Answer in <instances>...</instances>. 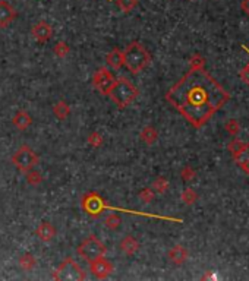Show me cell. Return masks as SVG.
<instances>
[{
  "label": "cell",
  "instance_id": "1",
  "mask_svg": "<svg viewBox=\"0 0 249 281\" xmlns=\"http://www.w3.org/2000/svg\"><path fill=\"white\" fill-rule=\"evenodd\" d=\"M230 96L204 67L191 69L166 94L167 100L192 126H204Z\"/></svg>",
  "mask_w": 249,
  "mask_h": 281
},
{
  "label": "cell",
  "instance_id": "2",
  "mask_svg": "<svg viewBox=\"0 0 249 281\" xmlns=\"http://www.w3.org/2000/svg\"><path fill=\"white\" fill-rule=\"evenodd\" d=\"M81 208L84 210V213L87 215H90L91 218H99L101 215V213L104 210H110V211H120V213H126V214H133V215H139V217H149V218H158V220H166V221H175V223H182L181 218H173V217H163V215H155V214H147V213H141V211H132V210H126V208H120V207H112L106 202V199L94 192L90 191L87 192L81 199Z\"/></svg>",
  "mask_w": 249,
  "mask_h": 281
},
{
  "label": "cell",
  "instance_id": "3",
  "mask_svg": "<svg viewBox=\"0 0 249 281\" xmlns=\"http://www.w3.org/2000/svg\"><path fill=\"white\" fill-rule=\"evenodd\" d=\"M151 62V56L148 50L138 41H132L125 50H123V66L133 73L138 75L142 72Z\"/></svg>",
  "mask_w": 249,
  "mask_h": 281
},
{
  "label": "cell",
  "instance_id": "4",
  "mask_svg": "<svg viewBox=\"0 0 249 281\" xmlns=\"http://www.w3.org/2000/svg\"><path fill=\"white\" fill-rule=\"evenodd\" d=\"M139 96L138 88L126 78H119L116 79L115 85L112 86L109 97L113 100V103L119 107V109H126L129 104H132Z\"/></svg>",
  "mask_w": 249,
  "mask_h": 281
},
{
  "label": "cell",
  "instance_id": "5",
  "mask_svg": "<svg viewBox=\"0 0 249 281\" xmlns=\"http://www.w3.org/2000/svg\"><path fill=\"white\" fill-rule=\"evenodd\" d=\"M53 280L57 281H84L87 280V274L75 262L72 258H66L57 269L53 272Z\"/></svg>",
  "mask_w": 249,
  "mask_h": 281
},
{
  "label": "cell",
  "instance_id": "6",
  "mask_svg": "<svg viewBox=\"0 0 249 281\" xmlns=\"http://www.w3.org/2000/svg\"><path fill=\"white\" fill-rule=\"evenodd\" d=\"M11 161H12V164H14L19 171L27 173L28 170L34 168V167L38 164L40 158H38V155L35 154V151H33L28 145H21V147L14 152Z\"/></svg>",
  "mask_w": 249,
  "mask_h": 281
},
{
  "label": "cell",
  "instance_id": "7",
  "mask_svg": "<svg viewBox=\"0 0 249 281\" xmlns=\"http://www.w3.org/2000/svg\"><path fill=\"white\" fill-rule=\"evenodd\" d=\"M78 255L90 262L96 258L104 256L106 255V246L103 245V242L100 239H97L96 236L91 234L78 246Z\"/></svg>",
  "mask_w": 249,
  "mask_h": 281
},
{
  "label": "cell",
  "instance_id": "8",
  "mask_svg": "<svg viewBox=\"0 0 249 281\" xmlns=\"http://www.w3.org/2000/svg\"><path fill=\"white\" fill-rule=\"evenodd\" d=\"M115 82H116V78L107 67H99L93 75V86L99 92H101L103 96H109Z\"/></svg>",
  "mask_w": 249,
  "mask_h": 281
},
{
  "label": "cell",
  "instance_id": "9",
  "mask_svg": "<svg viewBox=\"0 0 249 281\" xmlns=\"http://www.w3.org/2000/svg\"><path fill=\"white\" fill-rule=\"evenodd\" d=\"M90 269H91V274L99 278V280H104L107 278L109 275L113 274V264L106 259L104 256H100V258H96L93 261H90Z\"/></svg>",
  "mask_w": 249,
  "mask_h": 281
},
{
  "label": "cell",
  "instance_id": "10",
  "mask_svg": "<svg viewBox=\"0 0 249 281\" xmlns=\"http://www.w3.org/2000/svg\"><path fill=\"white\" fill-rule=\"evenodd\" d=\"M31 35L37 43H47L53 37V28L47 21H38L31 28Z\"/></svg>",
  "mask_w": 249,
  "mask_h": 281
},
{
  "label": "cell",
  "instance_id": "11",
  "mask_svg": "<svg viewBox=\"0 0 249 281\" xmlns=\"http://www.w3.org/2000/svg\"><path fill=\"white\" fill-rule=\"evenodd\" d=\"M18 17V12L8 2L0 0V28H8Z\"/></svg>",
  "mask_w": 249,
  "mask_h": 281
},
{
  "label": "cell",
  "instance_id": "12",
  "mask_svg": "<svg viewBox=\"0 0 249 281\" xmlns=\"http://www.w3.org/2000/svg\"><path fill=\"white\" fill-rule=\"evenodd\" d=\"M35 236H37L41 242L49 243V242H51V240L56 237V229H54V226H53L51 223L44 221V223H41V224L35 229Z\"/></svg>",
  "mask_w": 249,
  "mask_h": 281
},
{
  "label": "cell",
  "instance_id": "13",
  "mask_svg": "<svg viewBox=\"0 0 249 281\" xmlns=\"http://www.w3.org/2000/svg\"><path fill=\"white\" fill-rule=\"evenodd\" d=\"M120 250L125 253V255H128V256H132V255H135L138 250H139V242L133 237V236H125L122 240H120Z\"/></svg>",
  "mask_w": 249,
  "mask_h": 281
},
{
  "label": "cell",
  "instance_id": "14",
  "mask_svg": "<svg viewBox=\"0 0 249 281\" xmlns=\"http://www.w3.org/2000/svg\"><path fill=\"white\" fill-rule=\"evenodd\" d=\"M12 125H14L17 129H19V131H25V129H28V128L33 125V117H31L27 112L19 110V112L14 116Z\"/></svg>",
  "mask_w": 249,
  "mask_h": 281
},
{
  "label": "cell",
  "instance_id": "15",
  "mask_svg": "<svg viewBox=\"0 0 249 281\" xmlns=\"http://www.w3.org/2000/svg\"><path fill=\"white\" fill-rule=\"evenodd\" d=\"M236 163L240 165L242 170H245L249 174V144H243L237 154L233 155Z\"/></svg>",
  "mask_w": 249,
  "mask_h": 281
},
{
  "label": "cell",
  "instance_id": "16",
  "mask_svg": "<svg viewBox=\"0 0 249 281\" xmlns=\"http://www.w3.org/2000/svg\"><path fill=\"white\" fill-rule=\"evenodd\" d=\"M106 62L107 65L115 69V70H119L122 66H123V51L119 50V49H113L107 56H106Z\"/></svg>",
  "mask_w": 249,
  "mask_h": 281
},
{
  "label": "cell",
  "instance_id": "17",
  "mask_svg": "<svg viewBox=\"0 0 249 281\" xmlns=\"http://www.w3.org/2000/svg\"><path fill=\"white\" fill-rule=\"evenodd\" d=\"M188 258V250L181 246V245H176L175 248L170 249L169 252V259L175 264V265H182Z\"/></svg>",
  "mask_w": 249,
  "mask_h": 281
},
{
  "label": "cell",
  "instance_id": "18",
  "mask_svg": "<svg viewBox=\"0 0 249 281\" xmlns=\"http://www.w3.org/2000/svg\"><path fill=\"white\" fill-rule=\"evenodd\" d=\"M53 115L56 116V119L59 120H66L70 115V107L66 101H57L54 106H53Z\"/></svg>",
  "mask_w": 249,
  "mask_h": 281
},
{
  "label": "cell",
  "instance_id": "19",
  "mask_svg": "<svg viewBox=\"0 0 249 281\" xmlns=\"http://www.w3.org/2000/svg\"><path fill=\"white\" fill-rule=\"evenodd\" d=\"M141 139L147 144V145H152L157 138H158V132L154 126H145L142 131H141Z\"/></svg>",
  "mask_w": 249,
  "mask_h": 281
},
{
  "label": "cell",
  "instance_id": "20",
  "mask_svg": "<svg viewBox=\"0 0 249 281\" xmlns=\"http://www.w3.org/2000/svg\"><path fill=\"white\" fill-rule=\"evenodd\" d=\"M35 265H37V259H35V256L33 255V253H24V255H21L19 256V266L24 269V271H31V269H34L35 268Z\"/></svg>",
  "mask_w": 249,
  "mask_h": 281
},
{
  "label": "cell",
  "instance_id": "21",
  "mask_svg": "<svg viewBox=\"0 0 249 281\" xmlns=\"http://www.w3.org/2000/svg\"><path fill=\"white\" fill-rule=\"evenodd\" d=\"M25 180H27L31 186H38V184H41V182H43V176H41L40 171L31 168V170H28V171L25 173Z\"/></svg>",
  "mask_w": 249,
  "mask_h": 281
},
{
  "label": "cell",
  "instance_id": "22",
  "mask_svg": "<svg viewBox=\"0 0 249 281\" xmlns=\"http://www.w3.org/2000/svg\"><path fill=\"white\" fill-rule=\"evenodd\" d=\"M53 51H54V54H56L57 57L65 59V57L70 53V47H69V44L65 43V41H57V43L54 44V47H53Z\"/></svg>",
  "mask_w": 249,
  "mask_h": 281
},
{
  "label": "cell",
  "instance_id": "23",
  "mask_svg": "<svg viewBox=\"0 0 249 281\" xmlns=\"http://www.w3.org/2000/svg\"><path fill=\"white\" fill-rule=\"evenodd\" d=\"M116 5L123 14H129L138 6V0H116Z\"/></svg>",
  "mask_w": 249,
  "mask_h": 281
},
{
  "label": "cell",
  "instance_id": "24",
  "mask_svg": "<svg viewBox=\"0 0 249 281\" xmlns=\"http://www.w3.org/2000/svg\"><path fill=\"white\" fill-rule=\"evenodd\" d=\"M152 189H154V192H157V194H164L166 191L169 189V182L166 180V177H157L154 182H152Z\"/></svg>",
  "mask_w": 249,
  "mask_h": 281
},
{
  "label": "cell",
  "instance_id": "25",
  "mask_svg": "<svg viewBox=\"0 0 249 281\" xmlns=\"http://www.w3.org/2000/svg\"><path fill=\"white\" fill-rule=\"evenodd\" d=\"M104 224L109 230H117L122 224V218L117 214H110L107 215V218L104 220Z\"/></svg>",
  "mask_w": 249,
  "mask_h": 281
},
{
  "label": "cell",
  "instance_id": "26",
  "mask_svg": "<svg viewBox=\"0 0 249 281\" xmlns=\"http://www.w3.org/2000/svg\"><path fill=\"white\" fill-rule=\"evenodd\" d=\"M87 142H88L93 148H100V147L103 145L104 139H103V136H101L100 132H96V131H94V132H91V133L88 135Z\"/></svg>",
  "mask_w": 249,
  "mask_h": 281
},
{
  "label": "cell",
  "instance_id": "27",
  "mask_svg": "<svg viewBox=\"0 0 249 281\" xmlns=\"http://www.w3.org/2000/svg\"><path fill=\"white\" fill-rule=\"evenodd\" d=\"M155 198V192L149 187H144V189L139 192V199L144 202V204H151Z\"/></svg>",
  "mask_w": 249,
  "mask_h": 281
},
{
  "label": "cell",
  "instance_id": "28",
  "mask_svg": "<svg viewBox=\"0 0 249 281\" xmlns=\"http://www.w3.org/2000/svg\"><path fill=\"white\" fill-rule=\"evenodd\" d=\"M182 201L186 204V205H192L197 199H198V195L195 194V191L194 189H185L183 192H182Z\"/></svg>",
  "mask_w": 249,
  "mask_h": 281
},
{
  "label": "cell",
  "instance_id": "29",
  "mask_svg": "<svg viewBox=\"0 0 249 281\" xmlns=\"http://www.w3.org/2000/svg\"><path fill=\"white\" fill-rule=\"evenodd\" d=\"M181 176H182V179H183L185 182H189V180H192V179L195 177V170H194L192 167L186 165V167H183V170L181 171Z\"/></svg>",
  "mask_w": 249,
  "mask_h": 281
},
{
  "label": "cell",
  "instance_id": "30",
  "mask_svg": "<svg viewBox=\"0 0 249 281\" xmlns=\"http://www.w3.org/2000/svg\"><path fill=\"white\" fill-rule=\"evenodd\" d=\"M199 67H204V59L199 54H195L191 59V69H199Z\"/></svg>",
  "mask_w": 249,
  "mask_h": 281
},
{
  "label": "cell",
  "instance_id": "31",
  "mask_svg": "<svg viewBox=\"0 0 249 281\" xmlns=\"http://www.w3.org/2000/svg\"><path fill=\"white\" fill-rule=\"evenodd\" d=\"M226 131H227L230 135H236V133L239 132V125H237V122H236V120L227 122V123H226Z\"/></svg>",
  "mask_w": 249,
  "mask_h": 281
},
{
  "label": "cell",
  "instance_id": "32",
  "mask_svg": "<svg viewBox=\"0 0 249 281\" xmlns=\"http://www.w3.org/2000/svg\"><path fill=\"white\" fill-rule=\"evenodd\" d=\"M242 142L240 141H233V142H230V145H229V149H230V152L234 155V154H237L239 152V149L242 148Z\"/></svg>",
  "mask_w": 249,
  "mask_h": 281
},
{
  "label": "cell",
  "instance_id": "33",
  "mask_svg": "<svg viewBox=\"0 0 249 281\" xmlns=\"http://www.w3.org/2000/svg\"><path fill=\"white\" fill-rule=\"evenodd\" d=\"M240 78L245 81V83H248L249 85V63L240 70Z\"/></svg>",
  "mask_w": 249,
  "mask_h": 281
},
{
  "label": "cell",
  "instance_id": "34",
  "mask_svg": "<svg viewBox=\"0 0 249 281\" xmlns=\"http://www.w3.org/2000/svg\"><path fill=\"white\" fill-rule=\"evenodd\" d=\"M240 8L249 15V0H243V2H242V5H240Z\"/></svg>",
  "mask_w": 249,
  "mask_h": 281
},
{
  "label": "cell",
  "instance_id": "35",
  "mask_svg": "<svg viewBox=\"0 0 249 281\" xmlns=\"http://www.w3.org/2000/svg\"><path fill=\"white\" fill-rule=\"evenodd\" d=\"M245 49H246V47H245ZM246 51H248V53H249V50H248V49H246Z\"/></svg>",
  "mask_w": 249,
  "mask_h": 281
}]
</instances>
